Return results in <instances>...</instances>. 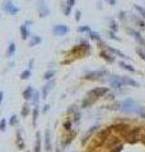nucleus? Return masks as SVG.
<instances>
[{
    "instance_id": "f257e3e1",
    "label": "nucleus",
    "mask_w": 145,
    "mask_h": 152,
    "mask_svg": "<svg viewBox=\"0 0 145 152\" xmlns=\"http://www.w3.org/2000/svg\"><path fill=\"white\" fill-rule=\"evenodd\" d=\"M138 109L139 108H138L136 103H135L132 99H126L121 104V110L126 112V113H132V112H136Z\"/></svg>"
},
{
    "instance_id": "f03ea898",
    "label": "nucleus",
    "mask_w": 145,
    "mask_h": 152,
    "mask_svg": "<svg viewBox=\"0 0 145 152\" xmlns=\"http://www.w3.org/2000/svg\"><path fill=\"white\" fill-rule=\"evenodd\" d=\"M107 93H108V89H107V87H95V89L89 91L88 96L89 98L97 99V98H99V96H103L104 94H107Z\"/></svg>"
},
{
    "instance_id": "7ed1b4c3",
    "label": "nucleus",
    "mask_w": 145,
    "mask_h": 152,
    "mask_svg": "<svg viewBox=\"0 0 145 152\" xmlns=\"http://www.w3.org/2000/svg\"><path fill=\"white\" fill-rule=\"evenodd\" d=\"M45 151L51 152L52 151V143H51V132L46 129L45 132Z\"/></svg>"
},
{
    "instance_id": "20e7f679",
    "label": "nucleus",
    "mask_w": 145,
    "mask_h": 152,
    "mask_svg": "<svg viewBox=\"0 0 145 152\" xmlns=\"http://www.w3.org/2000/svg\"><path fill=\"white\" fill-rule=\"evenodd\" d=\"M3 9H4L5 11H8V13H10V14H17L18 11H19V8H17L13 3H10V1L5 3V4L3 5Z\"/></svg>"
},
{
    "instance_id": "39448f33",
    "label": "nucleus",
    "mask_w": 145,
    "mask_h": 152,
    "mask_svg": "<svg viewBox=\"0 0 145 152\" xmlns=\"http://www.w3.org/2000/svg\"><path fill=\"white\" fill-rule=\"evenodd\" d=\"M103 75H106V71H92V72H88L84 77L91 79V80H97V79H101Z\"/></svg>"
},
{
    "instance_id": "423d86ee",
    "label": "nucleus",
    "mask_w": 145,
    "mask_h": 152,
    "mask_svg": "<svg viewBox=\"0 0 145 152\" xmlns=\"http://www.w3.org/2000/svg\"><path fill=\"white\" fill-rule=\"evenodd\" d=\"M118 77H120V81H121L123 85H131V86H134V87L139 86V84L135 80H132L131 77H127V76H118Z\"/></svg>"
},
{
    "instance_id": "0eeeda50",
    "label": "nucleus",
    "mask_w": 145,
    "mask_h": 152,
    "mask_svg": "<svg viewBox=\"0 0 145 152\" xmlns=\"http://www.w3.org/2000/svg\"><path fill=\"white\" fill-rule=\"evenodd\" d=\"M15 145L19 150H24L26 145H24L23 141V137H22V130H17V138H15Z\"/></svg>"
},
{
    "instance_id": "6e6552de",
    "label": "nucleus",
    "mask_w": 145,
    "mask_h": 152,
    "mask_svg": "<svg viewBox=\"0 0 145 152\" xmlns=\"http://www.w3.org/2000/svg\"><path fill=\"white\" fill-rule=\"evenodd\" d=\"M67 30H69V28L66 26H64V24H57V26L54 27V33L59 36L65 34V33H67Z\"/></svg>"
},
{
    "instance_id": "1a4fd4ad",
    "label": "nucleus",
    "mask_w": 145,
    "mask_h": 152,
    "mask_svg": "<svg viewBox=\"0 0 145 152\" xmlns=\"http://www.w3.org/2000/svg\"><path fill=\"white\" fill-rule=\"evenodd\" d=\"M42 150V137L41 132L36 133V142H35V152H41Z\"/></svg>"
},
{
    "instance_id": "9d476101",
    "label": "nucleus",
    "mask_w": 145,
    "mask_h": 152,
    "mask_svg": "<svg viewBox=\"0 0 145 152\" xmlns=\"http://www.w3.org/2000/svg\"><path fill=\"white\" fill-rule=\"evenodd\" d=\"M28 24H31V22H27L20 26V36H22V39H27L29 36V30H28Z\"/></svg>"
},
{
    "instance_id": "9b49d317",
    "label": "nucleus",
    "mask_w": 145,
    "mask_h": 152,
    "mask_svg": "<svg viewBox=\"0 0 145 152\" xmlns=\"http://www.w3.org/2000/svg\"><path fill=\"white\" fill-rule=\"evenodd\" d=\"M38 11H39L41 17H46V15H48V13H50V10H48V8L46 7V4L44 1L38 3Z\"/></svg>"
},
{
    "instance_id": "f8f14e48",
    "label": "nucleus",
    "mask_w": 145,
    "mask_h": 152,
    "mask_svg": "<svg viewBox=\"0 0 145 152\" xmlns=\"http://www.w3.org/2000/svg\"><path fill=\"white\" fill-rule=\"evenodd\" d=\"M52 86H54V81H50V83H47L42 87V98L44 99L47 98V94H48V91L52 89Z\"/></svg>"
},
{
    "instance_id": "ddd939ff",
    "label": "nucleus",
    "mask_w": 145,
    "mask_h": 152,
    "mask_svg": "<svg viewBox=\"0 0 145 152\" xmlns=\"http://www.w3.org/2000/svg\"><path fill=\"white\" fill-rule=\"evenodd\" d=\"M32 95H33V87L32 86H28L26 90L23 91V98L26 100L31 99V98H32Z\"/></svg>"
},
{
    "instance_id": "4468645a",
    "label": "nucleus",
    "mask_w": 145,
    "mask_h": 152,
    "mask_svg": "<svg viewBox=\"0 0 145 152\" xmlns=\"http://www.w3.org/2000/svg\"><path fill=\"white\" fill-rule=\"evenodd\" d=\"M38 113H39L38 105H35V109H33V112H32V122H33V126H36V123H37V118H38Z\"/></svg>"
},
{
    "instance_id": "2eb2a0df",
    "label": "nucleus",
    "mask_w": 145,
    "mask_h": 152,
    "mask_svg": "<svg viewBox=\"0 0 145 152\" xmlns=\"http://www.w3.org/2000/svg\"><path fill=\"white\" fill-rule=\"evenodd\" d=\"M39 42H41V37H39V36H33V37L31 38V41H29V46L32 47V46L38 44Z\"/></svg>"
},
{
    "instance_id": "dca6fc26",
    "label": "nucleus",
    "mask_w": 145,
    "mask_h": 152,
    "mask_svg": "<svg viewBox=\"0 0 145 152\" xmlns=\"http://www.w3.org/2000/svg\"><path fill=\"white\" fill-rule=\"evenodd\" d=\"M74 136H75V133L71 132L69 136H67V138H66V139H64V142H63V147H66V146L73 141V139H74Z\"/></svg>"
},
{
    "instance_id": "f3484780",
    "label": "nucleus",
    "mask_w": 145,
    "mask_h": 152,
    "mask_svg": "<svg viewBox=\"0 0 145 152\" xmlns=\"http://www.w3.org/2000/svg\"><path fill=\"white\" fill-rule=\"evenodd\" d=\"M29 112H31L29 105L28 104H24L23 108H22V110H20V115H22V117H27V115L29 114Z\"/></svg>"
},
{
    "instance_id": "a211bd4d",
    "label": "nucleus",
    "mask_w": 145,
    "mask_h": 152,
    "mask_svg": "<svg viewBox=\"0 0 145 152\" xmlns=\"http://www.w3.org/2000/svg\"><path fill=\"white\" fill-rule=\"evenodd\" d=\"M14 53H15V43L12 42V43L9 44V47H8V56L9 57H13Z\"/></svg>"
},
{
    "instance_id": "6ab92c4d",
    "label": "nucleus",
    "mask_w": 145,
    "mask_h": 152,
    "mask_svg": "<svg viewBox=\"0 0 145 152\" xmlns=\"http://www.w3.org/2000/svg\"><path fill=\"white\" fill-rule=\"evenodd\" d=\"M95 102V99H93V98H88L84 100V102H83V104H82V108H87V106H89V105H92L93 104V103Z\"/></svg>"
},
{
    "instance_id": "aec40b11",
    "label": "nucleus",
    "mask_w": 145,
    "mask_h": 152,
    "mask_svg": "<svg viewBox=\"0 0 145 152\" xmlns=\"http://www.w3.org/2000/svg\"><path fill=\"white\" fill-rule=\"evenodd\" d=\"M32 102H33V104L37 105L38 104V102H39V93L38 91H33V95H32Z\"/></svg>"
},
{
    "instance_id": "412c9836",
    "label": "nucleus",
    "mask_w": 145,
    "mask_h": 152,
    "mask_svg": "<svg viewBox=\"0 0 145 152\" xmlns=\"http://www.w3.org/2000/svg\"><path fill=\"white\" fill-rule=\"evenodd\" d=\"M74 3H75V0H69V1H67V7H66V10H65V14H66V15L70 14V10H71Z\"/></svg>"
},
{
    "instance_id": "4be33fe9",
    "label": "nucleus",
    "mask_w": 145,
    "mask_h": 152,
    "mask_svg": "<svg viewBox=\"0 0 145 152\" xmlns=\"http://www.w3.org/2000/svg\"><path fill=\"white\" fill-rule=\"evenodd\" d=\"M9 124H10L12 127L17 126V124H18V117H17V115H12L10 119H9Z\"/></svg>"
},
{
    "instance_id": "5701e85b",
    "label": "nucleus",
    "mask_w": 145,
    "mask_h": 152,
    "mask_svg": "<svg viewBox=\"0 0 145 152\" xmlns=\"http://www.w3.org/2000/svg\"><path fill=\"white\" fill-rule=\"evenodd\" d=\"M120 66H121V67H123L125 70H129V71H131V72H134L135 71V69L132 67V66H130V65H127V63H125V62H120Z\"/></svg>"
},
{
    "instance_id": "b1692460",
    "label": "nucleus",
    "mask_w": 145,
    "mask_h": 152,
    "mask_svg": "<svg viewBox=\"0 0 145 152\" xmlns=\"http://www.w3.org/2000/svg\"><path fill=\"white\" fill-rule=\"evenodd\" d=\"M55 75V71L54 70H50V71H47V72H45V75H44V79L45 80H50V79L52 77V76Z\"/></svg>"
},
{
    "instance_id": "393cba45",
    "label": "nucleus",
    "mask_w": 145,
    "mask_h": 152,
    "mask_svg": "<svg viewBox=\"0 0 145 152\" xmlns=\"http://www.w3.org/2000/svg\"><path fill=\"white\" fill-rule=\"evenodd\" d=\"M107 50L108 51H111V52H113V53H116V54H118L120 57H123V59H126L127 56H125L122 52H120V51H117V50H115V48H111V47H107Z\"/></svg>"
},
{
    "instance_id": "a878e982",
    "label": "nucleus",
    "mask_w": 145,
    "mask_h": 152,
    "mask_svg": "<svg viewBox=\"0 0 145 152\" xmlns=\"http://www.w3.org/2000/svg\"><path fill=\"white\" fill-rule=\"evenodd\" d=\"M29 76H31V70H24L22 74H20V79L26 80V79H28Z\"/></svg>"
},
{
    "instance_id": "bb28decb",
    "label": "nucleus",
    "mask_w": 145,
    "mask_h": 152,
    "mask_svg": "<svg viewBox=\"0 0 145 152\" xmlns=\"http://www.w3.org/2000/svg\"><path fill=\"white\" fill-rule=\"evenodd\" d=\"M5 129H7V120H5V118H3L0 120V132H4Z\"/></svg>"
},
{
    "instance_id": "cd10ccee",
    "label": "nucleus",
    "mask_w": 145,
    "mask_h": 152,
    "mask_svg": "<svg viewBox=\"0 0 145 152\" xmlns=\"http://www.w3.org/2000/svg\"><path fill=\"white\" fill-rule=\"evenodd\" d=\"M101 56L103 57V59H106L107 61H110V62H112V61H113V56H111V54L106 53V52H101Z\"/></svg>"
},
{
    "instance_id": "c85d7f7f",
    "label": "nucleus",
    "mask_w": 145,
    "mask_h": 152,
    "mask_svg": "<svg viewBox=\"0 0 145 152\" xmlns=\"http://www.w3.org/2000/svg\"><path fill=\"white\" fill-rule=\"evenodd\" d=\"M135 8H136V10H138L139 13H140V14L145 18V9H144V8H141V7H139V5H135Z\"/></svg>"
},
{
    "instance_id": "c756f323",
    "label": "nucleus",
    "mask_w": 145,
    "mask_h": 152,
    "mask_svg": "<svg viewBox=\"0 0 145 152\" xmlns=\"http://www.w3.org/2000/svg\"><path fill=\"white\" fill-rule=\"evenodd\" d=\"M78 32H91V29H89L88 26H85V27H79V28H78Z\"/></svg>"
},
{
    "instance_id": "7c9ffc66",
    "label": "nucleus",
    "mask_w": 145,
    "mask_h": 152,
    "mask_svg": "<svg viewBox=\"0 0 145 152\" xmlns=\"http://www.w3.org/2000/svg\"><path fill=\"white\" fill-rule=\"evenodd\" d=\"M64 128H65L66 130H70V128H71V122L70 120H67L64 123Z\"/></svg>"
},
{
    "instance_id": "2f4dec72",
    "label": "nucleus",
    "mask_w": 145,
    "mask_h": 152,
    "mask_svg": "<svg viewBox=\"0 0 145 152\" xmlns=\"http://www.w3.org/2000/svg\"><path fill=\"white\" fill-rule=\"evenodd\" d=\"M136 52L139 53V56H140L141 59H143V60L145 61V52H144V51H143V50H140V48H138V50H136Z\"/></svg>"
},
{
    "instance_id": "473e14b6",
    "label": "nucleus",
    "mask_w": 145,
    "mask_h": 152,
    "mask_svg": "<svg viewBox=\"0 0 145 152\" xmlns=\"http://www.w3.org/2000/svg\"><path fill=\"white\" fill-rule=\"evenodd\" d=\"M91 33V38H93V39H99V36H98V33H95V32H89Z\"/></svg>"
},
{
    "instance_id": "72a5a7b5",
    "label": "nucleus",
    "mask_w": 145,
    "mask_h": 152,
    "mask_svg": "<svg viewBox=\"0 0 145 152\" xmlns=\"http://www.w3.org/2000/svg\"><path fill=\"white\" fill-rule=\"evenodd\" d=\"M111 28H112L113 32H116V30H117V24L115 22H112V23H111Z\"/></svg>"
},
{
    "instance_id": "f704fd0d",
    "label": "nucleus",
    "mask_w": 145,
    "mask_h": 152,
    "mask_svg": "<svg viewBox=\"0 0 145 152\" xmlns=\"http://www.w3.org/2000/svg\"><path fill=\"white\" fill-rule=\"evenodd\" d=\"M48 109H50V105H45L44 109H42V112H44V113H46V112H48Z\"/></svg>"
},
{
    "instance_id": "c9c22d12",
    "label": "nucleus",
    "mask_w": 145,
    "mask_h": 152,
    "mask_svg": "<svg viewBox=\"0 0 145 152\" xmlns=\"http://www.w3.org/2000/svg\"><path fill=\"white\" fill-rule=\"evenodd\" d=\"M3 98H4V93L0 91V104H1V102H3Z\"/></svg>"
},
{
    "instance_id": "e433bc0d",
    "label": "nucleus",
    "mask_w": 145,
    "mask_h": 152,
    "mask_svg": "<svg viewBox=\"0 0 145 152\" xmlns=\"http://www.w3.org/2000/svg\"><path fill=\"white\" fill-rule=\"evenodd\" d=\"M108 34L111 36V38H113V39H117V41H118V38H117V37H115V34H113V33H112V32H110V33H108Z\"/></svg>"
},
{
    "instance_id": "4c0bfd02",
    "label": "nucleus",
    "mask_w": 145,
    "mask_h": 152,
    "mask_svg": "<svg viewBox=\"0 0 145 152\" xmlns=\"http://www.w3.org/2000/svg\"><path fill=\"white\" fill-rule=\"evenodd\" d=\"M107 1H108L111 5H115L116 4V0H107Z\"/></svg>"
},
{
    "instance_id": "58836bf2",
    "label": "nucleus",
    "mask_w": 145,
    "mask_h": 152,
    "mask_svg": "<svg viewBox=\"0 0 145 152\" xmlns=\"http://www.w3.org/2000/svg\"><path fill=\"white\" fill-rule=\"evenodd\" d=\"M75 18H76V20H79V19H80V11H79V10L76 11V17H75Z\"/></svg>"
}]
</instances>
